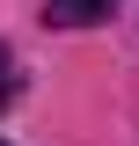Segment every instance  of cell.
<instances>
[{"label":"cell","instance_id":"obj_1","mask_svg":"<svg viewBox=\"0 0 139 146\" xmlns=\"http://www.w3.org/2000/svg\"><path fill=\"white\" fill-rule=\"evenodd\" d=\"M44 15L66 22V29H81V22H103L110 15V0H44Z\"/></svg>","mask_w":139,"mask_h":146},{"label":"cell","instance_id":"obj_2","mask_svg":"<svg viewBox=\"0 0 139 146\" xmlns=\"http://www.w3.org/2000/svg\"><path fill=\"white\" fill-rule=\"evenodd\" d=\"M15 88H22V80H15V51L0 44V102H15Z\"/></svg>","mask_w":139,"mask_h":146},{"label":"cell","instance_id":"obj_3","mask_svg":"<svg viewBox=\"0 0 139 146\" xmlns=\"http://www.w3.org/2000/svg\"><path fill=\"white\" fill-rule=\"evenodd\" d=\"M0 146H7V139H0Z\"/></svg>","mask_w":139,"mask_h":146}]
</instances>
